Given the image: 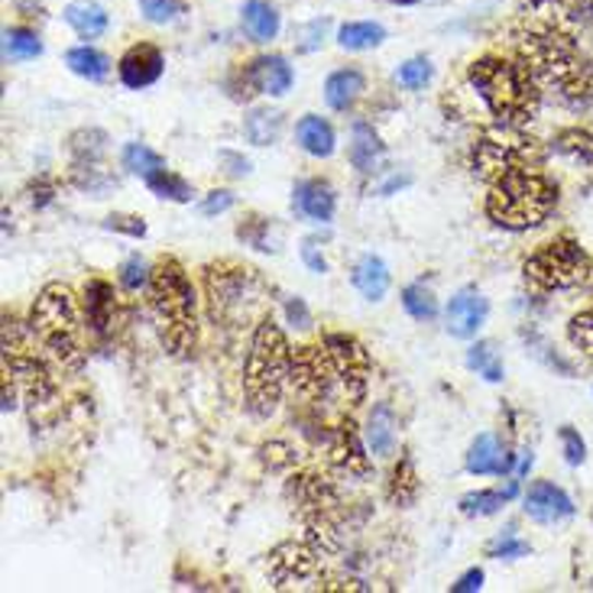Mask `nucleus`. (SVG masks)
Returning a JSON list of instances; mask_svg holds the SVG:
<instances>
[{
  "instance_id": "1",
  "label": "nucleus",
  "mask_w": 593,
  "mask_h": 593,
  "mask_svg": "<svg viewBox=\"0 0 593 593\" xmlns=\"http://www.w3.org/2000/svg\"><path fill=\"white\" fill-rule=\"evenodd\" d=\"M516 56L529 65L542 92L581 108L593 101V62L581 49L574 10L558 0H525L512 26Z\"/></svg>"
},
{
  "instance_id": "40",
  "label": "nucleus",
  "mask_w": 593,
  "mask_h": 593,
  "mask_svg": "<svg viewBox=\"0 0 593 593\" xmlns=\"http://www.w3.org/2000/svg\"><path fill=\"white\" fill-rule=\"evenodd\" d=\"M432 75H435V69H432V59H425V56H415V59H409V62H402L396 69V82L402 88H409V92L425 88L432 82Z\"/></svg>"
},
{
  "instance_id": "31",
  "label": "nucleus",
  "mask_w": 593,
  "mask_h": 593,
  "mask_svg": "<svg viewBox=\"0 0 593 593\" xmlns=\"http://www.w3.org/2000/svg\"><path fill=\"white\" fill-rule=\"evenodd\" d=\"M279 133H282V114L273 108H253L243 118V136L253 146H273L279 140Z\"/></svg>"
},
{
  "instance_id": "19",
  "label": "nucleus",
  "mask_w": 593,
  "mask_h": 593,
  "mask_svg": "<svg viewBox=\"0 0 593 593\" xmlns=\"http://www.w3.org/2000/svg\"><path fill=\"white\" fill-rule=\"evenodd\" d=\"M516 461H519V455H512L496 435L483 432L471 441L464 468H468V474L474 476H503L516 474Z\"/></svg>"
},
{
  "instance_id": "23",
  "label": "nucleus",
  "mask_w": 593,
  "mask_h": 593,
  "mask_svg": "<svg viewBox=\"0 0 593 593\" xmlns=\"http://www.w3.org/2000/svg\"><path fill=\"white\" fill-rule=\"evenodd\" d=\"M295 143L308 156H315V159H331L335 149H338V133H335V126L325 118L305 114V118H299V123H295Z\"/></svg>"
},
{
  "instance_id": "48",
  "label": "nucleus",
  "mask_w": 593,
  "mask_h": 593,
  "mask_svg": "<svg viewBox=\"0 0 593 593\" xmlns=\"http://www.w3.org/2000/svg\"><path fill=\"white\" fill-rule=\"evenodd\" d=\"M234 202H238V198H234L231 192H225V189H221V192H208V195H205V202L198 205V211H202L205 218H215V215L231 211V208H234Z\"/></svg>"
},
{
  "instance_id": "10",
  "label": "nucleus",
  "mask_w": 593,
  "mask_h": 593,
  "mask_svg": "<svg viewBox=\"0 0 593 593\" xmlns=\"http://www.w3.org/2000/svg\"><path fill=\"white\" fill-rule=\"evenodd\" d=\"M208 302H211V318L215 322H238L240 315H250V305L259 302L263 282L256 279L253 269L238 263H221L208 266Z\"/></svg>"
},
{
  "instance_id": "21",
  "label": "nucleus",
  "mask_w": 593,
  "mask_h": 593,
  "mask_svg": "<svg viewBox=\"0 0 593 593\" xmlns=\"http://www.w3.org/2000/svg\"><path fill=\"white\" fill-rule=\"evenodd\" d=\"M366 95V78L360 69H338L325 78V105L338 114H348Z\"/></svg>"
},
{
  "instance_id": "37",
  "label": "nucleus",
  "mask_w": 593,
  "mask_h": 593,
  "mask_svg": "<svg viewBox=\"0 0 593 593\" xmlns=\"http://www.w3.org/2000/svg\"><path fill=\"white\" fill-rule=\"evenodd\" d=\"M146 189L156 195V198H162V202H179V205H185V202H192V185L182 179V176H176L172 169H162V172H156L153 179H146Z\"/></svg>"
},
{
  "instance_id": "30",
  "label": "nucleus",
  "mask_w": 593,
  "mask_h": 593,
  "mask_svg": "<svg viewBox=\"0 0 593 593\" xmlns=\"http://www.w3.org/2000/svg\"><path fill=\"white\" fill-rule=\"evenodd\" d=\"M383 39H386V29H383V23H373V20H351L338 29V46L344 52L376 49V46H383Z\"/></svg>"
},
{
  "instance_id": "3",
  "label": "nucleus",
  "mask_w": 593,
  "mask_h": 593,
  "mask_svg": "<svg viewBox=\"0 0 593 593\" xmlns=\"http://www.w3.org/2000/svg\"><path fill=\"white\" fill-rule=\"evenodd\" d=\"M146 295L162 344L176 356L192 354L198 344V292L185 266L172 256L159 259L153 266Z\"/></svg>"
},
{
  "instance_id": "42",
  "label": "nucleus",
  "mask_w": 593,
  "mask_h": 593,
  "mask_svg": "<svg viewBox=\"0 0 593 593\" xmlns=\"http://www.w3.org/2000/svg\"><path fill=\"white\" fill-rule=\"evenodd\" d=\"M149 276H153V266H149L143 256H130V259H123V266L118 269L120 286H123L126 292H140V289H146V286H149Z\"/></svg>"
},
{
  "instance_id": "20",
  "label": "nucleus",
  "mask_w": 593,
  "mask_h": 593,
  "mask_svg": "<svg viewBox=\"0 0 593 593\" xmlns=\"http://www.w3.org/2000/svg\"><path fill=\"white\" fill-rule=\"evenodd\" d=\"M363 441L370 448L373 458L386 461L396 455V445H399V419L392 412L389 402H376L366 415V425H363Z\"/></svg>"
},
{
  "instance_id": "38",
  "label": "nucleus",
  "mask_w": 593,
  "mask_h": 593,
  "mask_svg": "<svg viewBox=\"0 0 593 593\" xmlns=\"http://www.w3.org/2000/svg\"><path fill=\"white\" fill-rule=\"evenodd\" d=\"M555 149L574 162H593V136L588 130H565L555 140Z\"/></svg>"
},
{
  "instance_id": "34",
  "label": "nucleus",
  "mask_w": 593,
  "mask_h": 593,
  "mask_svg": "<svg viewBox=\"0 0 593 593\" xmlns=\"http://www.w3.org/2000/svg\"><path fill=\"white\" fill-rule=\"evenodd\" d=\"M468 366L474 370L476 376H483L486 383H503V376H506L503 356H499L493 341H476V344H471V351H468Z\"/></svg>"
},
{
  "instance_id": "45",
  "label": "nucleus",
  "mask_w": 593,
  "mask_h": 593,
  "mask_svg": "<svg viewBox=\"0 0 593 593\" xmlns=\"http://www.w3.org/2000/svg\"><path fill=\"white\" fill-rule=\"evenodd\" d=\"M558 438H561L565 461H568L571 468H581V464L588 461V441L581 438V432H578V428H571V425H565V428L558 432Z\"/></svg>"
},
{
  "instance_id": "54",
  "label": "nucleus",
  "mask_w": 593,
  "mask_h": 593,
  "mask_svg": "<svg viewBox=\"0 0 593 593\" xmlns=\"http://www.w3.org/2000/svg\"><path fill=\"white\" fill-rule=\"evenodd\" d=\"M571 10L578 16H584L588 23H593V0H571Z\"/></svg>"
},
{
  "instance_id": "39",
  "label": "nucleus",
  "mask_w": 593,
  "mask_h": 593,
  "mask_svg": "<svg viewBox=\"0 0 593 593\" xmlns=\"http://www.w3.org/2000/svg\"><path fill=\"white\" fill-rule=\"evenodd\" d=\"M72 179H75V185L82 189V192H88V195H95V198H101L105 192H111L118 182L101 169V162L98 166H72Z\"/></svg>"
},
{
  "instance_id": "25",
  "label": "nucleus",
  "mask_w": 593,
  "mask_h": 593,
  "mask_svg": "<svg viewBox=\"0 0 593 593\" xmlns=\"http://www.w3.org/2000/svg\"><path fill=\"white\" fill-rule=\"evenodd\" d=\"M62 16H65V23L75 29V36L85 39V43L101 39V36L108 33V26H111L108 10H105L101 3H95V0H75V3H69Z\"/></svg>"
},
{
  "instance_id": "52",
  "label": "nucleus",
  "mask_w": 593,
  "mask_h": 593,
  "mask_svg": "<svg viewBox=\"0 0 593 593\" xmlns=\"http://www.w3.org/2000/svg\"><path fill=\"white\" fill-rule=\"evenodd\" d=\"M218 159L231 166V169H225L228 176H234V179H243V176H250V162H246L243 156H238V153H228V149H225V153H221Z\"/></svg>"
},
{
  "instance_id": "27",
  "label": "nucleus",
  "mask_w": 593,
  "mask_h": 593,
  "mask_svg": "<svg viewBox=\"0 0 593 593\" xmlns=\"http://www.w3.org/2000/svg\"><path fill=\"white\" fill-rule=\"evenodd\" d=\"M516 493H519V480H509L506 489H474V493L461 496L458 506L468 519H483V516H496Z\"/></svg>"
},
{
  "instance_id": "47",
  "label": "nucleus",
  "mask_w": 593,
  "mask_h": 593,
  "mask_svg": "<svg viewBox=\"0 0 593 593\" xmlns=\"http://www.w3.org/2000/svg\"><path fill=\"white\" fill-rule=\"evenodd\" d=\"M325 33H328V20H312L299 29V52H315L322 49L325 43Z\"/></svg>"
},
{
  "instance_id": "49",
  "label": "nucleus",
  "mask_w": 593,
  "mask_h": 593,
  "mask_svg": "<svg viewBox=\"0 0 593 593\" xmlns=\"http://www.w3.org/2000/svg\"><path fill=\"white\" fill-rule=\"evenodd\" d=\"M108 231H118V234H130V238H146V225L140 218H130V215H111L105 221Z\"/></svg>"
},
{
  "instance_id": "5",
  "label": "nucleus",
  "mask_w": 593,
  "mask_h": 593,
  "mask_svg": "<svg viewBox=\"0 0 593 593\" xmlns=\"http://www.w3.org/2000/svg\"><path fill=\"white\" fill-rule=\"evenodd\" d=\"M292 356L286 331L273 318H259L243 363V396L256 419H269L279 409L282 389L292 379Z\"/></svg>"
},
{
  "instance_id": "26",
  "label": "nucleus",
  "mask_w": 593,
  "mask_h": 593,
  "mask_svg": "<svg viewBox=\"0 0 593 593\" xmlns=\"http://www.w3.org/2000/svg\"><path fill=\"white\" fill-rule=\"evenodd\" d=\"M65 65H69V72H75L78 78L95 82V85H101V82L111 78V59H108L101 49H95L92 43L72 46V49L65 52Z\"/></svg>"
},
{
  "instance_id": "43",
  "label": "nucleus",
  "mask_w": 593,
  "mask_h": 593,
  "mask_svg": "<svg viewBox=\"0 0 593 593\" xmlns=\"http://www.w3.org/2000/svg\"><path fill=\"white\" fill-rule=\"evenodd\" d=\"M140 13L146 23L153 26H166V23H176L179 13H182V0H136Z\"/></svg>"
},
{
  "instance_id": "12",
  "label": "nucleus",
  "mask_w": 593,
  "mask_h": 593,
  "mask_svg": "<svg viewBox=\"0 0 593 593\" xmlns=\"http://www.w3.org/2000/svg\"><path fill=\"white\" fill-rule=\"evenodd\" d=\"M322 445H325V461L331 464L335 474H344L348 480H363L370 476V448L363 441V432H356V425L341 415L335 425H328L322 432Z\"/></svg>"
},
{
  "instance_id": "32",
  "label": "nucleus",
  "mask_w": 593,
  "mask_h": 593,
  "mask_svg": "<svg viewBox=\"0 0 593 593\" xmlns=\"http://www.w3.org/2000/svg\"><path fill=\"white\" fill-rule=\"evenodd\" d=\"M72 166H98L108 156V133L101 130H78L69 136Z\"/></svg>"
},
{
  "instance_id": "41",
  "label": "nucleus",
  "mask_w": 593,
  "mask_h": 593,
  "mask_svg": "<svg viewBox=\"0 0 593 593\" xmlns=\"http://www.w3.org/2000/svg\"><path fill=\"white\" fill-rule=\"evenodd\" d=\"M486 555H489V558H506V561H512V558L532 555V545L522 542V538L516 535V529H506V532H499L496 538H489Z\"/></svg>"
},
{
  "instance_id": "46",
  "label": "nucleus",
  "mask_w": 593,
  "mask_h": 593,
  "mask_svg": "<svg viewBox=\"0 0 593 593\" xmlns=\"http://www.w3.org/2000/svg\"><path fill=\"white\" fill-rule=\"evenodd\" d=\"M238 238L246 240V243L256 246V250H266V253L276 250V243L269 240V221H266V218H250V221H243L238 228Z\"/></svg>"
},
{
  "instance_id": "9",
  "label": "nucleus",
  "mask_w": 593,
  "mask_h": 593,
  "mask_svg": "<svg viewBox=\"0 0 593 593\" xmlns=\"http://www.w3.org/2000/svg\"><path fill=\"white\" fill-rule=\"evenodd\" d=\"M522 273L542 292H568L591 276V256L581 250L578 240L558 238L538 246L525 259Z\"/></svg>"
},
{
  "instance_id": "50",
  "label": "nucleus",
  "mask_w": 593,
  "mask_h": 593,
  "mask_svg": "<svg viewBox=\"0 0 593 593\" xmlns=\"http://www.w3.org/2000/svg\"><path fill=\"white\" fill-rule=\"evenodd\" d=\"M302 259H305V266H308L312 273H318V276L328 273V259L322 256V250L315 246V240H305V243H302Z\"/></svg>"
},
{
  "instance_id": "53",
  "label": "nucleus",
  "mask_w": 593,
  "mask_h": 593,
  "mask_svg": "<svg viewBox=\"0 0 593 593\" xmlns=\"http://www.w3.org/2000/svg\"><path fill=\"white\" fill-rule=\"evenodd\" d=\"M286 315H289V322H295V328H308V325H312V318H308V312H305V302H302V299H289Z\"/></svg>"
},
{
  "instance_id": "22",
  "label": "nucleus",
  "mask_w": 593,
  "mask_h": 593,
  "mask_svg": "<svg viewBox=\"0 0 593 593\" xmlns=\"http://www.w3.org/2000/svg\"><path fill=\"white\" fill-rule=\"evenodd\" d=\"M351 282H354V289L366 299V302H383L386 292H389L392 276H389V266L383 263V256L363 253V256L354 263Z\"/></svg>"
},
{
  "instance_id": "11",
  "label": "nucleus",
  "mask_w": 593,
  "mask_h": 593,
  "mask_svg": "<svg viewBox=\"0 0 593 593\" xmlns=\"http://www.w3.org/2000/svg\"><path fill=\"white\" fill-rule=\"evenodd\" d=\"M289 496L302 516L305 525L312 529H338V512H341V496L335 489V483L328 476L295 474L289 480Z\"/></svg>"
},
{
  "instance_id": "8",
  "label": "nucleus",
  "mask_w": 593,
  "mask_h": 593,
  "mask_svg": "<svg viewBox=\"0 0 593 593\" xmlns=\"http://www.w3.org/2000/svg\"><path fill=\"white\" fill-rule=\"evenodd\" d=\"M535 159H538V146L529 136V126H519V123L496 120L480 130L474 143V172L483 182H496L499 176L512 169L535 166Z\"/></svg>"
},
{
  "instance_id": "14",
  "label": "nucleus",
  "mask_w": 593,
  "mask_h": 593,
  "mask_svg": "<svg viewBox=\"0 0 593 593\" xmlns=\"http://www.w3.org/2000/svg\"><path fill=\"white\" fill-rule=\"evenodd\" d=\"M522 512L538 525H561L574 516V503L558 483L535 480L522 496Z\"/></svg>"
},
{
  "instance_id": "17",
  "label": "nucleus",
  "mask_w": 593,
  "mask_h": 593,
  "mask_svg": "<svg viewBox=\"0 0 593 593\" xmlns=\"http://www.w3.org/2000/svg\"><path fill=\"white\" fill-rule=\"evenodd\" d=\"M489 318V302L476 289H461L445 308V328L458 341H474Z\"/></svg>"
},
{
  "instance_id": "29",
  "label": "nucleus",
  "mask_w": 593,
  "mask_h": 593,
  "mask_svg": "<svg viewBox=\"0 0 593 593\" xmlns=\"http://www.w3.org/2000/svg\"><path fill=\"white\" fill-rule=\"evenodd\" d=\"M43 56V39L39 33H33L29 26H7L3 29V59L10 65H20V62H33Z\"/></svg>"
},
{
  "instance_id": "36",
  "label": "nucleus",
  "mask_w": 593,
  "mask_h": 593,
  "mask_svg": "<svg viewBox=\"0 0 593 593\" xmlns=\"http://www.w3.org/2000/svg\"><path fill=\"white\" fill-rule=\"evenodd\" d=\"M402 308H406V315L415 318V322H435V318H438V299H435V292H432L428 286H422V282H412V286L402 289Z\"/></svg>"
},
{
  "instance_id": "24",
  "label": "nucleus",
  "mask_w": 593,
  "mask_h": 593,
  "mask_svg": "<svg viewBox=\"0 0 593 593\" xmlns=\"http://www.w3.org/2000/svg\"><path fill=\"white\" fill-rule=\"evenodd\" d=\"M240 26L243 33L253 39V43H273L282 29V20H279V10L269 3V0H246L240 7Z\"/></svg>"
},
{
  "instance_id": "28",
  "label": "nucleus",
  "mask_w": 593,
  "mask_h": 593,
  "mask_svg": "<svg viewBox=\"0 0 593 593\" xmlns=\"http://www.w3.org/2000/svg\"><path fill=\"white\" fill-rule=\"evenodd\" d=\"M386 156V146L379 143L376 130L370 123H354V136H351V162L360 172H373Z\"/></svg>"
},
{
  "instance_id": "35",
  "label": "nucleus",
  "mask_w": 593,
  "mask_h": 593,
  "mask_svg": "<svg viewBox=\"0 0 593 593\" xmlns=\"http://www.w3.org/2000/svg\"><path fill=\"white\" fill-rule=\"evenodd\" d=\"M419 474H415V464L409 458H402L396 468H392V476H389V499L396 506H412L419 499Z\"/></svg>"
},
{
  "instance_id": "15",
  "label": "nucleus",
  "mask_w": 593,
  "mask_h": 593,
  "mask_svg": "<svg viewBox=\"0 0 593 593\" xmlns=\"http://www.w3.org/2000/svg\"><path fill=\"white\" fill-rule=\"evenodd\" d=\"M166 72V56L159 46L153 43H136L130 46L118 62V78L123 88L130 92H143L149 85H156Z\"/></svg>"
},
{
  "instance_id": "51",
  "label": "nucleus",
  "mask_w": 593,
  "mask_h": 593,
  "mask_svg": "<svg viewBox=\"0 0 593 593\" xmlns=\"http://www.w3.org/2000/svg\"><path fill=\"white\" fill-rule=\"evenodd\" d=\"M483 588V568H471V571H464L455 584H451V591L455 593H474Z\"/></svg>"
},
{
  "instance_id": "44",
  "label": "nucleus",
  "mask_w": 593,
  "mask_h": 593,
  "mask_svg": "<svg viewBox=\"0 0 593 593\" xmlns=\"http://www.w3.org/2000/svg\"><path fill=\"white\" fill-rule=\"evenodd\" d=\"M568 338H571V344H574L581 354L593 356V308H584V312H578V315L571 318Z\"/></svg>"
},
{
  "instance_id": "2",
  "label": "nucleus",
  "mask_w": 593,
  "mask_h": 593,
  "mask_svg": "<svg viewBox=\"0 0 593 593\" xmlns=\"http://www.w3.org/2000/svg\"><path fill=\"white\" fill-rule=\"evenodd\" d=\"M289 383L305 402L348 415L366 396L370 354L354 335H325L318 344L295 351Z\"/></svg>"
},
{
  "instance_id": "16",
  "label": "nucleus",
  "mask_w": 593,
  "mask_h": 593,
  "mask_svg": "<svg viewBox=\"0 0 593 593\" xmlns=\"http://www.w3.org/2000/svg\"><path fill=\"white\" fill-rule=\"evenodd\" d=\"M243 85L250 95H266V98H282L295 85V72L282 56H259L243 69Z\"/></svg>"
},
{
  "instance_id": "18",
  "label": "nucleus",
  "mask_w": 593,
  "mask_h": 593,
  "mask_svg": "<svg viewBox=\"0 0 593 593\" xmlns=\"http://www.w3.org/2000/svg\"><path fill=\"white\" fill-rule=\"evenodd\" d=\"M292 211L295 218L308 221V225H331L335 211H338V195L331 189V182L325 179H302L292 189Z\"/></svg>"
},
{
  "instance_id": "4",
  "label": "nucleus",
  "mask_w": 593,
  "mask_h": 593,
  "mask_svg": "<svg viewBox=\"0 0 593 593\" xmlns=\"http://www.w3.org/2000/svg\"><path fill=\"white\" fill-rule=\"evenodd\" d=\"M468 82L496 120L529 126L538 114L542 85L519 56H480L468 69Z\"/></svg>"
},
{
  "instance_id": "33",
  "label": "nucleus",
  "mask_w": 593,
  "mask_h": 593,
  "mask_svg": "<svg viewBox=\"0 0 593 593\" xmlns=\"http://www.w3.org/2000/svg\"><path fill=\"white\" fill-rule=\"evenodd\" d=\"M120 166H123L130 176H140L143 182H146V179H153L156 172L169 169V166H166V159H162L156 149H149L146 143H126V146L120 149Z\"/></svg>"
},
{
  "instance_id": "6",
  "label": "nucleus",
  "mask_w": 593,
  "mask_h": 593,
  "mask_svg": "<svg viewBox=\"0 0 593 593\" xmlns=\"http://www.w3.org/2000/svg\"><path fill=\"white\" fill-rule=\"evenodd\" d=\"M555 205L558 185L535 166L499 176L486 192V218L503 231H532L552 218Z\"/></svg>"
},
{
  "instance_id": "13",
  "label": "nucleus",
  "mask_w": 593,
  "mask_h": 593,
  "mask_svg": "<svg viewBox=\"0 0 593 593\" xmlns=\"http://www.w3.org/2000/svg\"><path fill=\"white\" fill-rule=\"evenodd\" d=\"M85 325L95 338H111L120 318V295L108 279H88L82 289Z\"/></svg>"
},
{
  "instance_id": "7",
  "label": "nucleus",
  "mask_w": 593,
  "mask_h": 593,
  "mask_svg": "<svg viewBox=\"0 0 593 593\" xmlns=\"http://www.w3.org/2000/svg\"><path fill=\"white\" fill-rule=\"evenodd\" d=\"M29 328L36 331L43 351L56 360L59 370H78L85 363L82 335L88 331L85 325V308L82 299L69 286H46L29 312Z\"/></svg>"
}]
</instances>
